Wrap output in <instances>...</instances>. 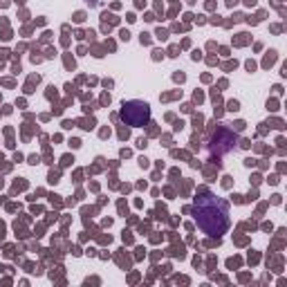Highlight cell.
<instances>
[{
	"instance_id": "1",
	"label": "cell",
	"mask_w": 287,
	"mask_h": 287,
	"mask_svg": "<svg viewBox=\"0 0 287 287\" xmlns=\"http://www.w3.org/2000/svg\"><path fill=\"white\" fill-rule=\"evenodd\" d=\"M121 114L130 126H144V121H148V117H150V108L142 101H130V103H124Z\"/></svg>"
},
{
	"instance_id": "2",
	"label": "cell",
	"mask_w": 287,
	"mask_h": 287,
	"mask_svg": "<svg viewBox=\"0 0 287 287\" xmlns=\"http://www.w3.org/2000/svg\"><path fill=\"white\" fill-rule=\"evenodd\" d=\"M92 3H97V0H92Z\"/></svg>"
}]
</instances>
